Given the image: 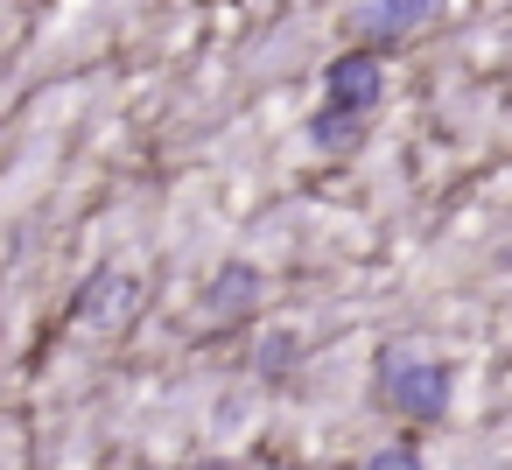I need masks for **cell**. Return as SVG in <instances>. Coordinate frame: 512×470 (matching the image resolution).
<instances>
[{"label": "cell", "instance_id": "obj_1", "mask_svg": "<svg viewBox=\"0 0 512 470\" xmlns=\"http://www.w3.org/2000/svg\"><path fill=\"white\" fill-rule=\"evenodd\" d=\"M379 386L386 400L407 414V421H435L449 414V393H456V372L442 358H414V351H386L379 358Z\"/></svg>", "mask_w": 512, "mask_h": 470}, {"label": "cell", "instance_id": "obj_2", "mask_svg": "<svg viewBox=\"0 0 512 470\" xmlns=\"http://www.w3.org/2000/svg\"><path fill=\"white\" fill-rule=\"evenodd\" d=\"M379 99H386V64H379V50H344V57L323 71V106L372 120Z\"/></svg>", "mask_w": 512, "mask_h": 470}, {"label": "cell", "instance_id": "obj_3", "mask_svg": "<svg viewBox=\"0 0 512 470\" xmlns=\"http://www.w3.org/2000/svg\"><path fill=\"white\" fill-rule=\"evenodd\" d=\"M134 302H141V281H134L127 267H99V274H85V281H78L71 316H78V323H92V330H113V323H127V316H134Z\"/></svg>", "mask_w": 512, "mask_h": 470}, {"label": "cell", "instance_id": "obj_4", "mask_svg": "<svg viewBox=\"0 0 512 470\" xmlns=\"http://www.w3.org/2000/svg\"><path fill=\"white\" fill-rule=\"evenodd\" d=\"M435 8H442V0H358L351 29H358L372 50H386V43H407V36H414Z\"/></svg>", "mask_w": 512, "mask_h": 470}, {"label": "cell", "instance_id": "obj_5", "mask_svg": "<svg viewBox=\"0 0 512 470\" xmlns=\"http://www.w3.org/2000/svg\"><path fill=\"white\" fill-rule=\"evenodd\" d=\"M260 267L253 260H225L218 274H211V288H204V316L211 323H239V316H253L260 309Z\"/></svg>", "mask_w": 512, "mask_h": 470}, {"label": "cell", "instance_id": "obj_6", "mask_svg": "<svg viewBox=\"0 0 512 470\" xmlns=\"http://www.w3.org/2000/svg\"><path fill=\"white\" fill-rule=\"evenodd\" d=\"M365 141V120L358 113H337V106H316L309 113V148L316 155H344V148H358Z\"/></svg>", "mask_w": 512, "mask_h": 470}, {"label": "cell", "instance_id": "obj_7", "mask_svg": "<svg viewBox=\"0 0 512 470\" xmlns=\"http://www.w3.org/2000/svg\"><path fill=\"white\" fill-rule=\"evenodd\" d=\"M295 365H302V337H295V330H267V337H260L253 372H260V379H288Z\"/></svg>", "mask_w": 512, "mask_h": 470}, {"label": "cell", "instance_id": "obj_8", "mask_svg": "<svg viewBox=\"0 0 512 470\" xmlns=\"http://www.w3.org/2000/svg\"><path fill=\"white\" fill-rule=\"evenodd\" d=\"M365 470H428V463H421V449H414V442H386V449H372V463H365Z\"/></svg>", "mask_w": 512, "mask_h": 470}]
</instances>
